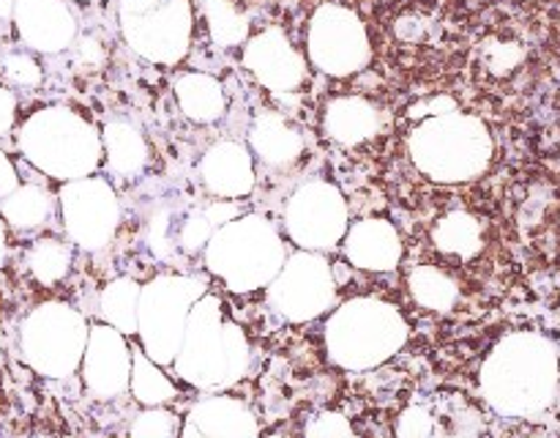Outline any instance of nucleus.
<instances>
[{"instance_id":"a19ab883","label":"nucleus","mask_w":560,"mask_h":438,"mask_svg":"<svg viewBox=\"0 0 560 438\" xmlns=\"http://www.w3.org/2000/svg\"><path fill=\"white\" fill-rule=\"evenodd\" d=\"M77 53H80L82 64L93 66V69L104 64V47L98 44V38H93V36L80 38V47H77Z\"/></svg>"},{"instance_id":"ddd939ff","label":"nucleus","mask_w":560,"mask_h":438,"mask_svg":"<svg viewBox=\"0 0 560 438\" xmlns=\"http://www.w3.org/2000/svg\"><path fill=\"white\" fill-rule=\"evenodd\" d=\"M63 230L74 246L85 252L107 250L120 222V203L107 178L63 181L58 192Z\"/></svg>"},{"instance_id":"a211bd4d","label":"nucleus","mask_w":560,"mask_h":438,"mask_svg":"<svg viewBox=\"0 0 560 438\" xmlns=\"http://www.w3.org/2000/svg\"><path fill=\"white\" fill-rule=\"evenodd\" d=\"M200 181L213 197H238L252 195L255 189V153L249 146L238 140H219L208 148L200 159Z\"/></svg>"},{"instance_id":"7c9ffc66","label":"nucleus","mask_w":560,"mask_h":438,"mask_svg":"<svg viewBox=\"0 0 560 438\" xmlns=\"http://www.w3.org/2000/svg\"><path fill=\"white\" fill-rule=\"evenodd\" d=\"M71 261H74L71 244L52 239V235L33 241V246L27 250V268H31L33 279L47 285V288L63 283L66 274L71 272Z\"/></svg>"},{"instance_id":"37998d69","label":"nucleus","mask_w":560,"mask_h":438,"mask_svg":"<svg viewBox=\"0 0 560 438\" xmlns=\"http://www.w3.org/2000/svg\"><path fill=\"white\" fill-rule=\"evenodd\" d=\"M16 0H0V20H14Z\"/></svg>"},{"instance_id":"c9c22d12","label":"nucleus","mask_w":560,"mask_h":438,"mask_svg":"<svg viewBox=\"0 0 560 438\" xmlns=\"http://www.w3.org/2000/svg\"><path fill=\"white\" fill-rule=\"evenodd\" d=\"M523 55L525 49L514 42H487L485 49H481L487 69H492L495 74H509L523 60Z\"/></svg>"},{"instance_id":"4c0bfd02","label":"nucleus","mask_w":560,"mask_h":438,"mask_svg":"<svg viewBox=\"0 0 560 438\" xmlns=\"http://www.w3.org/2000/svg\"><path fill=\"white\" fill-rule=\"evenodd\" d=\"M16 120V96L5 85H0V137L9 135L14 129Z\"/></svg>"},{"instance_id":"473e14b6","label":"nucleus","mask_w":560,"mask_h":438,"mask_svg":"<svg viewBox=\"0 0 560 438\" xmlns=\"http://www.w3.org/2000/svg\"><path fill=\"white\" fill-rule=\"evenodd\" d=\"M0 71L14 88H38L44 80L42 66L31 53H5L0 58Z\"/></svg>"},{"instance_id":"79ce46f5","label":"nucleus","mask_w":560,"mask_h":438,"mask_svg":"<svg viewBox=\"0 0 560 438\" xmlns=\"http://www.w3.org/2000/svg\"><path fill=\"white\" fill-rule=\"evenodd\" d=\"M5 255H9V241H5V219L0 217V266L5 263Z\"/></svg>"},{"instance_id":"6e6552de","label":"nucleus","mask_w":560,"mask_h":438,"mask_svg":"<svg viewBox=\"0 0 560 438\" xmlns=\"http://www.w3.org/2000/svg\"><path fill=\"white\" fill-rule=\"evenodd\" d=\"M202 293H208V285L195 274H159L142 285L137 337L153 361L162 367L173 365L184 343L191 307Z\"/></svg>"},{"instance_id":"72a5a7b5","label":"nucleus","mask_w":560,"mask_h":438,"mask_svg":"<svg viewBox=\"0 0 560 438\" xmlns=\"http://www.w3.org/2000/svg\"><path fill=\"white\" fill-rule=\"evenodd\" d=\"M397 436L408 438H438V416L432 405L410 403L397 419Z\"/></svg>"},{"instance_id":"423d86ee","label":"nucleus","mask_w":560,"mask_h":438,"mask_svg":"<svg viewBox=\"0 0 560 438\" xmlns=\"http://www.w3.org/2000/svg\"><path fill=\"white\" fill-rule=\"evenodd\" d=\"M202 255L208 272L233 293L268 288L288 261L282 233L260 214H238L219 224Z\"/></svg>"},{"instance_id":"4468645a","label":"nucleus","mask_w":560,"mask_h":438,"mask_svg":"<svg viewBox=\"0 0 560 438\" xmlns=\"http://www.w3.org/2000/svg\"><path fill=\"white\" fill-rule=\"evenodd\" d=\"M131 345L126 334L109 323H93L88 334V348L82 356V383L93 400H115L129 392L131 381Z\"/></svg>"},{"instance_id":"5701e85b","label":"nucleus","mask_w":560,"mask_h":438,"mask_svg":"<svg viewBox=\"0 0 560 438\" xmlns=\"http://www.w3.org/2000/svg\"><path fill=\"white\" fill-rule=\"evenodd\" d=\"M173 91L178 107L195 124H217L228 113V93L217 77L202 74V71H186V74L175 77Z\"/></svg>"},{"instance_id":"aec40b11","label":"nucleus","mask_w":560,"mask_h":438,"mask_svg":"<svg viewBox=\"0 0 560 438\" xmlns=\"http://www.w3.org/2000/svg\"><path fill=\"white\" fill-rule=\"evenodd\" d=\"M386 126V115L366 96H337L326 104L323 113V131L331 142L342 148H359L375 140Z\"/></svg>"},{"instance_id":"c756f323","label":"nucleus","mask_w":560,"mask_h":438,"mask_svg":"<svg viewBox=\"0 0 560 438\" xmlns=\"http://www.w3.org/2000/svg\"><path fill=\"white\" fill-rule=\"evenodd\" d=\"M202 16L219 47H238L249 38V14L235 0H202Z\"/></svg>"},{"instance_id":"412c9836","label":"nucleus","mask_w":560,"mask_h":438,"mask_svg":"<svg viewBox=\"0 0 560 438\" xmlns=\"http://www.w3.org/2000/svg\"><path fill=\"white\" fill-rule=\"evenodd\" d=\"M249 148L266 168L290 170L304 157V131L277 110H262L255 115L249 129Z\"/></svg>"},{"instance_id":"bb28decb","label":"nucleus","mask_w":560,"mask_h":438,"mask_svg":"<svg viewBox=\"0 0 560 438\" xmlns=\"http://www.w3.org/2000/svg\"><path fill=\"white\" fill-rule=\"evenodd\" d=\"M142 285L131 277H118L107 283L98 296V315L104 323L120 328L124 334H137V312H140Z\"/></svg>"},{"instance_id":"f3484780","label":"nucleus","mask_w":560,"mask_h":438,"mask_svg":"<svg viewBox=\"0 0 560 438\" xmlns=\"http://www.w3.org/2000/svg\"><path fill=\"white\" fill-rule=\"evenodd\" d=\"M260 433L262 427L255 411L244 400L228 394L197 400L180 427L184 438H255Z\"/></svg>"},{"instance_id":"2eb2a0df","label":"nucleus","mask_w":560,"mask_h":438,"mask_svg":"<svg viewBox=\"0 0 560 438\" xmlns=\"http://www.w3.org/2000/svg\"><path fill=\"white\" fill-rule=\"evenodd\" d=\"M244 66L262 88L273 93H293L306 80V60L282 27H266L246 38Z\"/></svg>"},{"instance_id":"393cba45","label":"nucleus","mask_w":560,"mask_h":438,"mask_svg":"<svg viewBox=\"0 0 560 438\" xmlns=\"http://www.w3.org/2000/svg\"><path fill=\"white\" fill-rule=\"evenodd\" d=\"M52 192L42 184H20L0 200V217L14 230H36L52 217Z\"/></svg>"},{"instance_id":"f8f14e48","label":"nucleus","mask_w":560,"mask_h":438,"mask_svg":"<svg viewBox=\"0 0 560 438\" xmlns=\"http://www.w3.org/2000/svg\"><path fill=\"white\" fill-rule=\"evenodd\" d=\"M306 55L328 77L359 74L372 58L364 20L348 5L323 3L306 27Z\"/></svg>"},{"instance_id":"39448f33","label":"nucleus","mask_w":560,"mask_h":438,"mask_svg":"<svg viewBox=\"0 0 560 438\" xmlns=\"http://www.w3.org/2000/svg\"><path fill=\"white\" fill-rule=\"evenodd\" d=\"M16 148L33 168L58 181L93 175L104 159L102 131L63 104L27 115L16 135Z\"/></svg>"},{"instance_id":"2f4dec72","label":"nucleus","mask_w":560,"mask_h":438,"mask_svg":"<svg viewBox=\"0 0 560 438\" xmlns=\"http://www.w3.org/2000/svg\"><path fill=\"white\" fill-rule=\"evenodd\" d=\"M180 422L173 411L162 408V405H145V411L131 419L129 436L137 438H175L180 436Z\"/></svg>"},{"instance_id":"0eeeda50","label":"nucleus","mask_w":560,"mask_h":438,"mask_svg":"<svg viewBox=\"0 0 560 438\" xmlns=\"http://www.w3.org/2000/svg\"><path fill=\"white\" fill-rule=\"evenodd\" d=\"M85 315L66 301H44L25 315L20 326V356L33 372L52 381L71 378L88 348Z\"/></svg>"},{"instance_id":"ea45409f","label":"nucleus","mask_w":560,"mask_h":438,"mask_svg":"<svg viewBox=\"0 0 560 438\" xmlns=\"http://www.w3.org/2000/svg\"><path fill=\"white\" fill-rule=\"evenodd\" d=\"M206 214H208V219H211V222L219 228V224H224V222H230V219L238 217V206H235L230 197H219V200H213L211 206H206Z\"/></svg>"},{"instance_id":"20e7f679","label":"nucleus","mask_w":560,"mask_h":438,"mask_svg":"<svg viewBox=\"0 0 560 438\" xmlns=\"http://www.w3.org/2000/svg\"><path fill=\"white\" fill-rule=\"evenodd\" d=\"M408 153L416 170L435 184H465L490 170L495 142L479 115L452 110L421 118L408 131Z\"/></svg>"},{"instance_id":"cd10ccee","label":"nucleus","mask_w":560,"mask_h":438,"mask_svg":"<svg viewBox=\"0 0 560 438\" xmlns=\"http://www.w3.org/2000/svg\"><path fill=\"white\" fill-rule=\"evenodd\" d=\"M135 359H131V381L129 392L137 403L142 405H164L178 394L175 383L162 372V365L153 361L151 356L140 348H131Z\"/></svg>"},{"instance_id":"dca6fc26","label":"nucleus","mask_w":560,"mask_h":438,"mask_svg":"<svg viewBox=\"0 0 560 438\" xmlns=\"http://www.w3.org/2000/svg\"><path fill=\"white\" fill-rule=\"evenodd\" d=\"M14 27L33 53H63L77 38L74 11L66 0H16Z\"/></svg>"},{"instance_id":"1a4fd4ad","label":"nucleus","mask_w":560,"mask_h":438,"mask_svg":"<svg viewBox=\"0 0 560 438\" xmlns=\"http://www.w3.org/2000/svg\"><path fill=\"white\" fill-rule=\"evenodd\" d=\"M118 20L131 53L151 64L175 66L189 53L195 33L189 0H118Z\"/></svg>"},{"instance_id":"a878e982","label":"nucleus","mask_w":560,"mask_h":438,"mask_svg":"<svg viewBox=\"0 0 560 438\" xmlns=\"http://www.w3.org/2000/svg\"><path fill=\"white\" fill-rule=\"evenodd\" d=\"M408 290L416 304L432 312L454 310V304L459 299L457 279L446 268L432 266V263H421V266L410 268Z\"/></svg>"},{"instance_id":"c85d7f7f","label":"nucleus","mask_w":560,"mask_h":438,"mask_svg":"<svg viewBox=\"0 0 560 438\" xmlns=\"http://www.w3.org/2000/svg\"><path fill=\"white\" fill-rule=\"evenodd\" d=\"M189 208H180L178 203H156L153 211L148 214L145 241L151 252L162 261H173L180 255V230Z\"/></svg>"},{"instance_id":"6ab92c4d","label":"nucleus","mask_w":560,"mask_h":438,"mask_svg":"<svg viewBox=\"0 0 560 438\" xmlns=\"http://www.w3.org/2000/svg\"><path fill=\"white\" fill-rule=\"evenodd\" d=\"M342 246L345 257L364 272H394L405 255L397 228L381 217H366L350 224Z\"/></svg>"},{"instance_id":"4be33fe9","label":"nucleus","mask_w":560,"mask_h":438,"mask_svg":"<svg viewBox=\"0 0 560 438\" xmlns=\"http://www.w3.org/2000/svg\"><path fill=\"white\" fill-rule=\"evenodd\" d=\"M107 170L115 178H137L148 168L145 135L126 118H109L102 126Z\"/></svg>"},{"instance_id":"e433bc0d","label":"nucleus","mask_w":560,"mask_h":438,"mask_svg":"<svg viewBox=\"0 0 560 438\" xmlns=\"http://www.w3.org/2000/svg\"><path fill=\"white\" fill-rule=\"evenodd\" d=\"M452 110H459L457 102H454L452 96L424 99V102H419V104H413V107H410V118H430V115L452 113Z\"/></svg>"},{"instance_id":"b1692460","label":"nucleus","mask_w":560,"mask_h":438,"mask_svg":"<svg viewBox=\"0 0 560 438\" xmlns=\"http://www.w3.org/2000/svg\"><path fill=\"white\" fill-rule=\"evenodd\" d=\"M432 244L438 252L457 261H474L481 250H485V224L476 214L463 211H448L441 217L432 228Z\"/></svg>"},{"instance_id":"7ed1b4c3","label":"nucleus","mask_w":560,"mask_h":438,"mask_svg":"<svg viewBox=\"0 0 560 438\" xmlns=\"http://www.w3.org/2000/svg\"><path fill=\"white\" fill-rule=\"evenodd\" d=\"M408 318L397 304L377 296H353L328 315L323 328L328 359L350 372L375 370L405 348Z\"/></svg>"},{"instance_id":"f03ea898","label":"nucleus","mask_w":560,"mask_h":438,"mask_svg":"<svg viewBox=\"0 0 560 438\" xmlns=\"http://www.w3.org/2000/svg\"><path fill=\"white\" fill-rule=\"evenodd\" d=\"M249 365L252 345L244 326L217 293H202L191 307L184 343L173 361L175 376L202 392H222L238 383Z\"/></svg>"},{"instance_id":"c03bdc74","label":"nucleus","mask_w":560,"mask_h":438,"mask_svg":"<svg viewBox=\"0 0 560 438\" xmlns=\"http://www.w3.org/2000/svg\"><path fill=\"white\" fill-rule=\"evenodd\" d=\"M3 359H5V354H3V337H0V365H3Z\"/></svg>"},{"instance_id":"58836bf2","label":"nucleus","mask_w":560,"mask_h":438,"mask_svg":"<svg viewBox=\"0 0 560 438\" xmlns=\"http://www.w3.org/2000/svg\"><path fill=\"white\" fill-rule=\"evenodd\" d=\"M20 186V173H16L14 162L9 159V153L0 148V200H3L5 195H11V192Z\"/></svg>"},{"instance_id":"9d476101","label":"nucleus","mask_w":560,"mask_h":438,"mask_svg":"<svg viewBox=\"0 0 560 438\" xmlns=\"http://www.w3.org/2000/svg\"><path fill=\"white\" fill-rule=\"evenodd\" d=\"M348 222V200L339 186L317 175L301 181L284 203V233L299 250H334L342 244Z\"/></svg>"},{"instance_id":"f704fd0d","label":"nucleus","mask_w":560,"mask_h":438,"mask_svg":"<svg viewBox=\"0 0 560 438\" xmlns=\"http://www.w3.org/2000/svg\"><path fill=\"white\" fill-rule=\"evenodd\" d=\"M304 436L312 438H348L355 436L353 425L342 411H320L304 425Z\"/></svg>"},{"instance_id":"a18cd8bd","label":"nucleus","mask_w":560,"mask_h":438,"mask_svg":"<svg viewBox=\"0 0 560 438\" xmlns=\"http://www.w3.org/2000/svg\"><path fill=\"white\" fill-rule=\"evenodd\" d=\"M82 3H93V0H82Z\"/></svg>"},{"instance_id":"9b49d317","label":"nucleus","mask_w":560,"mask_h":438,"mask_svg":"<svg viewBox=\"0 0 560 438\" xmlns=\"http://www.w3.org/2000/svg\"><path fill=\"white\" fill-rule=\"evenodd\" d=\"M339 290L323 252L299 250L268 285V304L290 323H306L337 307Z\"/></svg>"},{"instance_id":"f257e3e1","label":"nucleus","mask_w":560,"mask_h":438,"mask_svg":"<svg viewBox=\"0 0 560 438\" xmlns=\"http://www.w3.org/2000/svg\"><path fill=\"white\" fill-rule=\"evenodd\" d=\"M479 389L501 416L528 419L541 414L558 392L556 348L536 332L506 334L481 361Z\"/></svg>"}]
</instances>
